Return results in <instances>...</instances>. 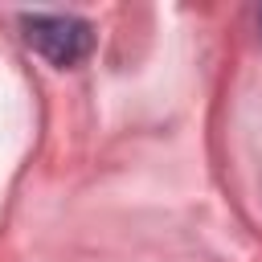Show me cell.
Returning a JSON list of instances; mask_svg holds the SVG:
<instances>
[{
	"label": "cell",
	"instance_id": "6da1fadb",
	"mask_svg": "<svg viewBox=\"0 0 262 262\" xmlns=\"http://www.w3.org/2000/svg\"><path fill=\"white\" fill-rule=\"evenodd\" d=\"M20 29H25V41L53 66H78L90 49H94V29L90 20L82 16H70V12H25L20 16Z\"/></svg>",
	"mask_w": 262,
	"mask_h": 262
}]
</instances>
